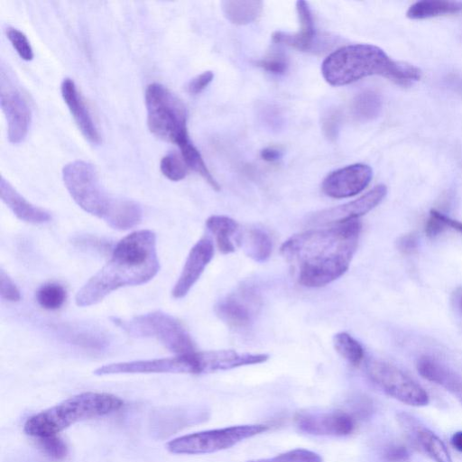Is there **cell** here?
<instances>
[{"label": "cell", "mask_w": 462, "mask_h": 462, "mask_svg": "<svg viewBox=\"0 0 462 462\" xmlns=\"http://www.w3.org/2000/svg\"><path fill=\"white\" fill-rule=\"evenodd\" d=\"M60 91L69 110L84 137L93 144H99L101 143V135L75 82L69 78H65L61 82Z\"/></svg>", "instance_id": "cell-18"}, {"label": "cell", "mask_w": 462, "mask_h": 462, "mask_svg": "<svg viewBox=\"0 0 462 462\" xmlns=\"http://www.w3.org/2000/svg\"><path fill=\"white\" fill-rule=\"evenodd\" d=\"M258 0H225L221 3L225 17L232 23L245 25L255 21L263 10Z\"/></svg>", "instance_id": "cell-25"}, {"label": "cell", "mask_w": 462, "mask_h": 462, "mask_svg": "<svg viewBox=\"0 0 462 462\" xmlns=\"http://www.w3.org/2000/svg\"><path fill=\"white\" fill-rule=\"evenodd\" d=\"M208 418L209 411L204 406L163 407L152 412L150 428L154 437L165 439L183 429L205 422Z\"/></svg>", "instance_id": "cell-11"}, {"label": "cell", "mask_w": 462, "mask_h": 462, "mask_svg": "<svg viewBox=\"0 0 462 462\" xmlns=\"http://www.w3.org/2000/svg\"><path fill=\"white\" fill-rule=\"evenodd\" d=\"M418 242L414 234H407L398 239L397 247L403 254H411L417 249Z\"/></svg>", "instance_id": "cell-43"}, {"label": "cell", "mask_w": 462, "mask_h": 462, "mask_svg": "<svg viewBox=\"0 0 462 462\" xmlns=\"http://www.w3.org/2000/svg\"><path fill=\"white\" fill-rule=\"evenodd\" d=\"M386 194V186L377 185L355 200L314 213L309 218V222L314 225L330 226L357 219L380 204Z\"/></svg>", "instance_id": "cell-13"}, {"label": "cell", "mask_w": 462, "mask_h": 462, "mask_svg": "<svg viewBox=\"0 0 462 462\" xmlns=\"http://www.w3.org/2000/svg\"><path fill=\"white\" fill-rule=\"evenodd\" d=\"M258 305L256 292L249 287H243L219 300L215 307V312L227 326L246 328L254 321Z\"/></svg>", "instance_id": "cell-15"}, {"label": "cell", "mask_w": 462, "mask_h": 462, "mask_svg": "<svg viewBox=\"0 0 462 462\" xmlns=\"http://www.w3.org/2000/svg\"><path fill=\"white\" fill-rule=\"evenodd\" d=\"M460 12H462L460 1L423 0L411 5L406 15L410 19L421 20Z\"/></svg>", "instance_id": "cell-26"}, {"label": "cell", "mask_w": 462, "mask_h": 462, "mask_svg": "<svg viewBox=\"0 0 462 462\" xmlns=\"http://www.w3.org/2000/svg\"><path fill=\"white\" fill-rule=\"evenodd\" d=\"M340 125V115L337 110H330L325 115L322 120V129L329 140L337 137Z\"/></svg>", "instance_id": "cell-39"}, {"label": "cell", "mask_w": 462, "mask_h": 462, "mask_svg": "<svg viewBox=\"0 0 462 462\" xmlns=\"http://www.w3.org/2000/svg\"><path fill=\"white\" fill-rule=\"evenodd\" d=\"M441 218V213L437 210H431L430 217L425 226V233L429 237H434L443 232L446 228Z\"/></svg>", "instance_id": "cell-41"}, {"label": "cell", "mask_w": 462, "mask_h": 462, "mask_svg": "<svg viewBox=\"0 0 462 462\" xmlns=\"http://www.w3.org/2000/svg\"><path fill=\"white\" fill-rule=\"evenodd\" d=\"M336 351L350 365L358 366L364 357L365 351L362 345L346 332L337 333L333 337Z\"/></svg>", "instance_id": "cell-29"}, {"label": "cell", "mask_w": 462, "mask_h": 462, "mask_svg": "<svg viewBox=\"0 0 462 462\" xmlns=\"http://www.w3.org/2000/svg\"><path fill=\"white\" fill-rule=\"evenodd\" d=\"M64 184L74 201L86 212L106 218L114 198L103 189L95 167L85 161H73L62 169Z\"/></svg>", "instance_id": "cell-7"}, {"label": "cell", "mask_w": 462, "mask_h": 462, "mask_svg": "<svg viewBox=\"0 0 462 462\" xmlns=\"http://www.w3.org/2000/svg\"><path fill=\"white\" fill-rule=\"evenodd\" d=\"M213 255L214 245L208 237L200 238L192 246L171 291L175 299H181L188 294L212 260Z\"/></svg>", "instance_id": "cell-16"}, {"label": "cell", "mask_w": 462, "mask_h": 462, "mask_svg": "<svg viewBox=\"0 0 462 462\" xmlns=\"http://www.w3.org/2000/svg\"><path fill=\"white\" fill-rule=\"evenodd\" d=\"M382 106L381 95L374 90L366 89L355 97L352 112L358 120L369 121L380 115Z\"/></svg>", "instance_id": "cell-27"}, {"label": "cell", "mask_w": 462, "mask_h": 462, "mask_svg": "<svg viewBox=\"0 0 462 462\" xmlns=\"http://www.w3.org/2000/svg\"><path fill=\"white\" fill-rule=\"evenodd\" d=\"M373 171L363 163L351 164L330 172L323 180L322 191L334 199L353 197L370 183Z\"/></svg>", "instance_id": "cell-14"}, {"label": "cell", "mask_w": 462, "mask_h": 462, "mask_svg": "<svg viewBox=\"0 0 462 462\" xmlns=\"http://www.w3.org/2000/svg\"><path fill=\"white\" fill-rule=\"evenodd\" d=\"M451 444L457 451L462 452V430L457 431L452 435Z\"/></svg>", "instance_id": "cell-48"}, {"label": "cell", "mask_w": 462, "mask_h": 462, "mask_svg": "<svg viewBox=\"0 0 462 462\" xmlns=\"http://www.w3.org/2000/svg\"><path fill=\"white\" fill-rule=\"evenodd\" d=\"M6 35L19 56L24 60L33 58V51L27 36L19 29L8 27Z\"/></svg>", "instance_id": "cell-34"}, {"label": "cell", "mask_w": 462, "mask_h": 462, "mask_svg": "<svg viewBox=\"0 0 462 462\" xmlns=\"http://www.w3.org/2000/svg\"><path fill=\"white\" fill-rule=\"evenodd\" d=\"M206 226L214 236L218 250L225 254L235 251L233 238L238 235L237 222L226 216L213 215L206 221Z\"/></svg>", "instance_id": "cell-24"}, {"label": "cell", "mask_w": 462, "mask_h": 462, "mask_svg": "<svg viewBox=\"0 0 462 462\" xmlns=\"http://www.w3.org/2000/svg\"><path fill=\"white\" fill-rule=\"evenodd\" d=\"M259 116L261 122L271 131L277 132L282 129L284 121L280 110L271 105L263 106Z\"/></svg>", "instance_id": "cell-36"}, {"label": "cell", "mask_w": 462, "mask_h": 462, "mask_svg": "<svg viewBox=\"0 0 462 462\" xmlns=\"http://www.w3.org/2000/svg\"><path fill=\"white\" fill-rule=\"evenodd\" d=\"M383 457L388 462H405L410 453L404 446L391 445L384 450Z\"/></svg>", "instance_id": "cell-42"}, {"label": "cell", "mask_w": 462, "mask_h": 462, "mask_svg": "<svg viewBox=\"0 0 462 462\" xmlns=\"http://www.w3.org/2000/svg\"><path fill=\"white\" fill-rule=\"evenodd\" d=\"M321 73L332 86H344L378 75L408 87L421 78L418 67L393 60L381 48L363 43L343 46L330 53L322 62Z\"/></svg>", "instance_id": "cell-3"}, {"label": "cell", "mask_w": 462, "mask_h": 462, "mask_svg": "<svg viewBox=\"0 0 462 462\" xmlns=\"http://www.w3.org/2000/svg\"><path fill=\"white\" fill-rule=\"evenodd\" d=\"M419 374L455 395L462 402V378L454 371L430 356H421L417 362Z\"/></svg>", "instance_id": "cell-21"}, {"label": "cell", "mask_w": 462, "mask_h": 462, "mask_svg": "<svg viewBox=\"0 0 462 462\" xmlns=\"http://www.w3.org/2000/svg\"><path fill=\"white\" fill-rule=\"evenodd\" d=\"M123 406V400L114 394L82 393L31 416L23 431L35 439L57 435L76 422L108 415Z\"/></svg>", "instance_id": "cell-4"}, {"label": "cell", "mask_w": 462, "mask_h": 462, "mask_svg": "<svg viewBox=\"0 0 462 462\" xmlns=\"http://www.w3.org/2000/svg\"><path fill=\"white\" fill-rule=\"evenodd\" d=\"M187 164L181 155L170 152L164 155L160 162L162 173L171 180L178 181L187 175Z\"/></svg>", "instance_id": "cell-31"}, {"label": "cell", "mask_w": 462, "mask_h": 462, "mask_svg": "<svg viewBox=\"0 0 462 462\" xmlns=\"http://www.w3.org/2000/svg\"><path fill=\"white\" fill-rule=\"evenodd\" d=\"M0 294L3 300L8 301L15 302L21 300L19 289L4 270L0 272Z\"/></svg>", "instance_id": "cell-38"}, {"label": "cell", "mask_w": 462, "mask_h": 462, "mask_svg": "<svg viewBox=\"0 0 462 462\" xmlns=\"http://www.w3.org/2000/svg\"><path fill=\"white\" fill-rule=\"evenodd\" d=\"M398 421L408 437L435 462H453L444 442L430 429L407 413H399Z\"/></svg>", "instance_id": "cell-17"}, {"label": "cell", "mask_w": 462, "mask_h": 462, "mask_svg": "<svg viewBox=\"0 0 462 462\" xmlns=\"http://www.w3.org/2000/svg\"><path fill=\"white\" fill-rule=\"evenodd\" d=\"M67 299L65 288L56 282H49L42 285L36 292L38 304L48 310L60 309Z\"/></svg>", "instance_id": "cell-30"}, {"label": "cell", "mask_w": 462, "mask_h": 462, "mask_svg": "<svg viewBox=\"0 0 462 462\" xmlns=\"http://www.w3.org/2000/svg\"><path fill=\"white\" fill-rule=\"evenodd\" d=\"M114 323L132 337L158 340L176 355L195 351L194 343L184 326L163 311H152L128 319L115 318Z\"/></svg>", "instance_id": "cell-6"}, {"label": "cell", "mask_w": 462, "mask_h": 462, "mask_svg": "<svg viewBox=\"0 0 462 462\" xmlns=\"http://www.w3.org/2000/svg\"><path fill=\"white\" fill-rule=\"evenodd\" d=\"M263 424H244L199 431L178 437L166 445L173 454L198 455L229 448L268 430Z\"/></svg>", "instance_id": "cell-8"}, {"label": "cell", "mask_w": 462, "mask_h": 462, "mask_svg": "<svg viewBox=\"0 0 462 462\" xmlns=\"http://www.w3.org/2000/svg\"><path fill=\"white\" fill-rule=\"evenodd\" d=\"M261 158L268 162H274L282 157V152L275 147H266L260 152Z\"/></svg>", "instance_id": "cell-44"}, {"label": "cell", "mask_w": 462, "mask_h": 462, "mask_svg": "<svg viewBox=\"0 0 462 462\" xmlns=\"http://www.w3.org/2000/svg\"><path fill=\"white\" fill-rule=\"evenodd\" d=\"M159 269L155 234L134 231L116 245L108 262L79 290L75 302L79 307L95 305L119 288L146 283Z\"/></svg>", "instance_id": "cell-2"}, {"label": "cell", "mask_w": 462, "mask_h": 462, "mask_svg": "<svg viewBox=\"0 0 462 462\" xmlns=\"http://www.w3.org/2000/svg\"><path fill=\"white\" fill-rule=\"evenodd\" d=\"M447 84L452 88L454 91L462 95V78L457 75H452L448 77Z\"/></svg>", "instance_id": "cell-45"}, {"label": "cell", "mask_w": 462, "mask_h": 462, "mask_svg": "<svg viewBox=\"0 0 462 462\" xmlns=\"http://www.w3.org/2000/svg\"><path fill=\"white\" fill-rule=\"evenodd\" d=\"M452 300L457 310L462 315V287L457 288L453 292Z\"/></svg>", "instance_id": "cell-47"}, {"label": "cell", "mask_w": 462, "mask_h": 462, "mask_svg": "<svg viewBox=\"0 0 462 462\" xmlns=\"http://www.w3.org/2000/svg\"><path fill=\"white\" fill-rule=\"evenodd\" d=\"M142 217L143 209L137 202L114 198L104 221L114 229L127 230L137 226Z\"/></svg>", "instance_id": "cell-22"}, {"label": "cell", "mask_w": 462, "mask_h": 462, "mask_svg": "<svg viewBox=\"0 0 462 462\" xmlns=\"http://www.w3.org/2000/svg\"><path fill=\"white\" fill-rule=\"evenodd\" d=\"M180 155L187 166L199 173L215 190H219V185L208 171L199 150L190 139L178 145Z\"/></svg>", "instance_id": "cell-28"}, {"label": "cell", "mask_w": 462, "mask_h": 462, "mask_svg": "<svg viewBox=\"0 0 462 462\" xmlns=\"http://www.w3.org/2000/svg\"><path fill=\"white\" fill-rule=\"evenodd\" d=\"M0 104L7 123V135L12 143L24 140L30 128L32 111L29 101L12 77L1 66Z\"/></svg>", "instance_id": "cell-10"}, {"label": "cell", "mask_w": 462, "mask_h": 462, "mask_svg": "<svg viewBox=\"0 0 462 462\" xmlns=\"http://www.w3.org/2000/svg\"><path fill=\"white\" fill-rule=\"evenodd\" d=\"M297 428L310 435L343 437L356 427L355 418L344 411H300L294 417Z\"/></svg>", "instance_id": "cell-12"}, {"label": "cell", "mask_w": 462, "mask_h": 462, "mask_svg": "<svg viewBox=\"0 0 462 462\" xmlns=\"http://www.w3.org/2000/svg\"><path fill=\"white\" fill-rule=\"evenodd\" d=\"M296 10L300 23V30L295 33L275 32L273 33V41L282 43L299 51H306L311 49L316 37V28L313 15L309 4L306 1H297Z\"/></svg>", "instance_id": "cell-19"}, {"label": "cell", "mask_w": 462, "mask_h": 462, "mask_svg": "<svg viewBox=\"0 0 462 462\" xmlns=\"http://www.w3.org/2000/svg\"><path fill=\"white\" fill-rule=\"evenodd\" d=\"M42 451L51 459L61 460L68 455V446L58 435L36 438Z\"/></svg>", "instance_id": "cell-33"}, {"label": "cell", "mask_w": 462, "mask_h": 462, "mask_svg": "<svg viewBox=\"0 0 462 462\" xmlns=\"http://www.w3.org/2000/svg\"><path fill=\"white\" fill-rule=\"evenodd\" d=\"M441 218L447 227L448 226V227L462 234V222H459L456 219H452L449 217H447L446 215H444L442 213H441Z\"/></svg>", "instance_id": "cell-46"}, {"label": "cell", "mask_w": 462, "mask_h": 462, "mask_svg": "<svg viewBox=\"0 0 462 462\" xmlns=\"http://www.w3.org/2000/svg\"><path fill=\"white\" fill-rule=\"evenodd\" d=\"M369 378L386 394L411 406L429 403L426 391L395 365L381 360H370L366 365Z\"/></svg>", "instance_id": "cell-9"}, {"label": "cell", "mask_w": 462, "mask_h": 462, "mask_svg": "<svg viewBox=\"0 0 462 462\" xmlns=\"http://www.w3.org/2000/svg\"><path fill=\"white\" fill-rule=\"evenodd\" d=\"M148 128L155 136L179 145L189 139L187 110L167 87L153 82L145 89Z\"/></svg>", "instance_id": "cell-5"}, {"label": "cell", "mask_w": 462, "mask_h": 462, "mask_svg": "<svg viewBox=\"0 0 462 462\" xmlns=\"http://www.w3.org/2000/svg\"><path fill=\"white\" fill-rule=\"evenodd\" d=\"M255 64L265 71L274 75H283L289 67L287 57L280 51H273L257 60Z\"/></svg>", "instance_id": "cell-35"}, {"label": "cell", "mask_w": 462, "mask_h": 462, "mask_svg": "<svg viewBox=\"0 0 462 462\" xmlns=\"http://www.w3.org/2000/svg\"><path fill=\"white\" fill-rule=\"evenodd\" d=\"M66 336L73 344L84 346L85 347L100 348L105 344L99 335L85 331L76 330L73 332L69 329Z\"/></svg>", "instance_id": "cell-37"}, {"label": "cell", "mask_w": 462, "mask_h": 462, "mask_svg": "<svg viewBox=\"0 0 462 462\" xmlns=\"http://www.w3.org/2000/svg\"><path fill=\"white\" fill-rule=\"evenodd\" d=\"M361 229L360 221L355 219L305 231L288 238L281 253L295 270L299 283L322 287L348 270Z\"/></svg>", "instance_id": "cell-1"}, {"label": "cell", "mask_w": 462, "mask_h": 462, "mask_svg": "<svg viewBox=\"0 0 462 462\" xmlns=\"http://www.w3.org/2000/svg\"><path fill=\"white\" fill-rule=\"evenodd\" d=\"M214 74L211 70L204 71L189 80L187 85V90L192 95L202 92L212 81Z\"/></svg>", "instance_id": "cell-40"}, {"label": "cell", "mask_w": 462, "mask_h": 462, "mask_svg": "<svg viewBox=\"0 0 462 462\" xmlns=\"http://www.w3.org/2000/svg\"><path fill=\"white\" fill-rule=\"evenodd\" d=\"M0 196L20 220L31 224H44L51 219L50 212L25 199L3 176L0 180Z\"/></svg>", "instance_id": "cell-20"}, {"label": "cell", "mask_w": 462, "mask_h": 462, "mask_svg": "<svg viewBox=\"0 0 462 462\" xmlns=\"http://www.w3.org/2000/svg\"><path fill=\"white\" fill-rule=\"evenodd\" d=\"M322 457L316 452L306 448H294L281 453L273 457L249 460L247 462H322Z\"/></svg>", "instance_id": "cell-32"}, {"label": "cell", "mask_w": 462, "mask_h": 462, "mask_svg": "<svg viewBox=\"0 0 462 462\" xmlns=\"http://www.w3.org/2000/svg\"><path fill=\"white\" fill-rule=\"evenodd\" d=\"M237 241L244 247L248 257L255 262L267 261L273 252V240L270 235L261 227H251L245 235H239Z\"/></svg>", "instance_id": "cell-23"}]
</instances>
